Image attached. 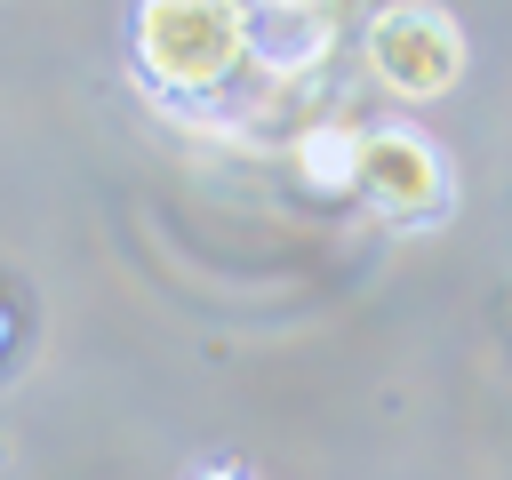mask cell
<instances>
[{
	"instance_id": "7a4b0ae2",
	"label": "cell",
	"mask_w": 512,
	"mask_h": 480,
	"mask_svg": "<svg viewBox=\"0 0 512 480\" xmlns=\"http://www.w3.org/2000/svg\"><path fill=\"white\" fill-rule=\"evenodd\" d=\"M368 56H376L384 88H400V96H440V88L464 72V32H456V16H440V8H392V16H376Z\"/></svg>"
},
{
	"instance_id": "277c9868",
	"label": "cell",
	"mask_w": 512,
	"mask_h": 480,
	"mask_svg": "<svg viewBox=\"0 0 512 480\" xmlns=\"http://www.w3.org/2000/svg\"><path fill=\"white\" fill-rule=\"evenodd\" d=\"M336 16L328 8H240V48L264 72H304L312 56H328Z\"/></svg>"
},
{
	"instance_id": "6da1fadb",
	"label": "cell",
	"mask_w": 512,
	"mask_h": 480,
	"mask_svg": "<svg viewBox=\"0 0 512 480\" xmlns=\"http://www.w3.org/2000/svg\"><path fill=\"white\" fill-rule=\"evenodd\" d=\"M136 56L160 88H216L240 64V8L216 0H152L136 16Z\"/></svg>"
},
{
	"instance_id": "3957f363",
	"label": "cell",
	"mask_w": 512,
	"mask_h": 480,
	"mask_svg": "<svg viewBox=\"0 0 512 480\" xmlns=\"http://www.w3.org/2000/svg\"><path fill=\"white\" fill-rule=\"evenodd\" d=\"M360 192H368L384 216H440V208L456 200L440 152H432L416 128H376V136H360Z\"/></svg>"
},
{
	"instance_id": "5b68a950",
	"label": "cell",
	"mask_w": 512,
	"mask_h": 480,
	"mask_svg": "<svg viewBox=\"0 0 512 480\" xmlns=\"http://www.w3.org/2000/svg\"><path fill=\"white\" fill-rule=\"evenodd\" d=\"M296 168H304V184H320V192H352L360 184V136L352 128H312L304 144H296Z\"/></svg>"
},
{
	"instance_id": "8992f818",
	"label": "cell",
	"mask_w": 512,
	"mask_h": 480,
	"mask_svg": "<svg viewBox=\"0 0 512 480\" xmlns=\"http://www.w3.org/2000/svg\"><path fill=\"white\" fill-rule=\"evenodd\" d=\"M200 480H240V472H200Z\"/></svg>"
}]
</instances>
